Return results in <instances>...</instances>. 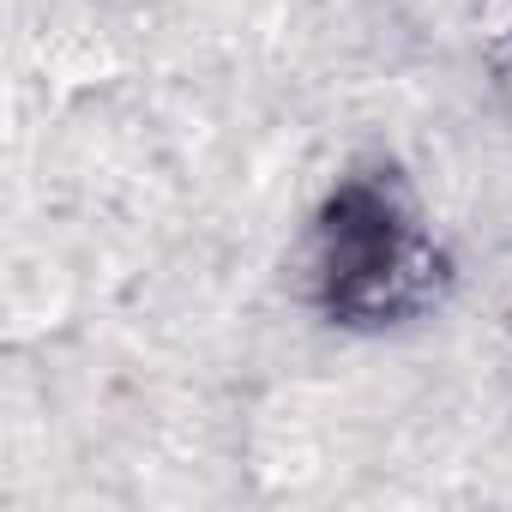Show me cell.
Wrapping results in <instances>:
<instances>
[{
  "label": "cell",
  "instance_id": "1",
  "mask_svg": "<svg viewBox=\"0 0 512 512\" xmlns=\"http://www.w3.org/2000/svg\"><path fill=\"white\" fill-rule=\"evenodd\" d=\"M452 260L410 181L386 163L350 169L314 211V302L344 332H398L446 302Z\"/></svg>",
  "mask_w": 512,
  "mask_h": 512
}]
</instances>
